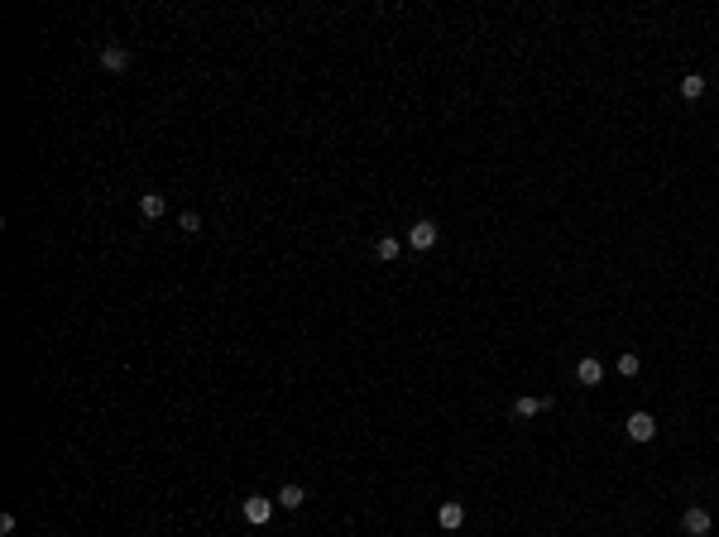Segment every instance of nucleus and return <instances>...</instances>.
Segmentation results:
<instances>
[{
  "label": "nucleus",
  "mask_w": 719,
  "mask_h": 537,
  "mask_svg": "<svg viewBox=\"0 0 719 537\" xmlns=\"http://www.w3.org/2000/svg\"><path fill=\"white\" fill-rule=\"evenodd\" d=\"M240 513H245V523H254V528H264L268 518H273V499H264V494H250V499L240 504Z\"/></svg>",
  "instance_id": "1"
},
{
  "label": "nucleus",
  "mask_w": 719,
  "mask_h": 537,
  "mask_svg": "<svg viewBox=\"0 0 719 537\" xmlns=\"http://www.w3.org/2000/svg\"><path fill=\"white\" fill-rule=\"evenodd\" d=\"M302 499H307L302 484H283V489H278V504H283V509H302Z\"/></svg>",
  "instance_id": "10"
},
{
  "label": "nucleus",
  "mask_w": 719,
  "mask_h": 537,
  "mask_svg": "<svg viewBox=\"0 0 719 537\" xmlns=\"http://www.w3.org/2000/svg\"><path fill=\"white\" fill-rule=\"evenodd\" d=\"M408 245H413V250H432V245H436V221H413Z\"/></svg>",
  "instance_id": "4"
},
{
  "label": "nucleus",
  "mask_w": 719,
  "mask_h": 537,
  "mask_svg": "<svg viewBox=\"0 0 719 537\" xmlns=\"http://www.w3.org/2000/svg\"><path fill=\"white\" fill-rule=\"evenodd\" d=\"M638 370H642V360L633 355V350H623V355H618V375H623V379H633Z\"/></svg>",
  "instance_id": "13"
},
{
  "label": "nucleus",
  "mask_w": 719,
  "mask_h": 537,
  "mask_svg": "<svg viewBox=\"0 0 719 537\" xmlns=\"http://www.w3.org/2000/svg\"><path fill=\"white\" fill-rule=\"evenodd\" d=\"M576 379H581L585 389H595V384H604V365H600L595 355H585V360L576 365Z\"/></svg>",
  "instance_id": "5"
},
{
  "label": "nucleus",
  "mask_w": 719,
  "mask_h": 537,
  "mask_svg": "<svg viewBox=\"0 0 719 537\" xmlns=\"http://www.w3.org/2000/svg\"><path fill=\"white\" fill-rule=\"evenodd\" d=\"M101 67H106V72H125V67H130V53L115 48V44H106V48H101Z\"/></svg>",
  "instance_id": "8"
},
{
  "label": "nucleus",
  "mask_w": 719,
  "mask_h": 537,
  "mask_svg": "<svg viewBox=\"0 0 719 537\" xmlns=\"http://www.w3.org/2000/svg\"><path fill=\"white\" fill-rule=\"evenodd\" d=\"M163 212H168V197H163V192H144V197H139V216H144V221H159Z\"/></svg>",
  "instance_id": "7"
},
{
  "label": "nucleus",
  "mask_w": 719,
  "mask_h": 537,
  "mask_svg": "<svg viewBox=\"0 0 719 537\" xmlns=\"http://www.w3.org/2000/svg\"><path fill=\"white\" fill-rule=\"evenodd\" d=\"M623 432H628L633 441H652V436H657V418H652V413H633V418L623 422Z\"/></svg>",
  "instance_id": "3"
},
{
  "label": "nucleus",
  "mask_w": 719,
  "mask_h": 537,
  "mask_svg": "<svg viewBox=\"0 0 719 537\" xmlns=\"http://www.w3.org/2000/svg\"><path fill=\"white\" fill-rule=\"evenodd\" d=\"M436 523H441L446 533H455V528L465 523V504H455V499H446V504L436 509Z\"/></svg>",
  "instance_id": "6"
},
{
  "label": "nucleus",
  "mask_w": 719,
  "mask_h": 537,
  "mask_svg": "<svg viewBox=\"0 0 719 537\" xmlns=\"http://www.w3.org/2000/svg\"><path fill=\"white\" fill-rule=\"evenodd\" d=\"M542 408H552V399H528L523 394V399H513V418H537Z\"/></svg>",
  "instance_id": "9"
},
{
  "label": "nucleus",
  "mask_w": 719,
  "mask_h": 537,
  "mask_svg": "<svg viewBox=\"0 0 719 537\" xmlns=\"http://www.w3.org/2000/svg\"><path fill=\"white\" fill-rule=\"evenodd\" d=\"M399 250H403L399 235H379V240H374V254H379L384 264H389V259H399Z\"/></svg>",
  "instance_id": "11"
},
{
  "label": "nucleus",
  "mask_w": 719,
  "mask_h": 537,
  "mask_svg": "<svg viewBox=\"0 0 719 537\" xmlns=\"http://www.w3.org/2000/svg\"><path fill=\"white\" fill-rule=\"evenodd\" d=\"M710 523H715V518L700 509V504H691V509L681 513V533H686V537H705V533H710Z\"/></svg>",
  "instance_id": "2"
},
{
  "label": "nucleus",
  "mask_w": 719,
  "mask_h": 537,
  "mask_svg": "<svg viewBox=\"0 0 719 537\" xmlns=\"http://www.w3.org/2000/svg\"><path fill=\"white\" fill-rule=\"evenodd\" d=\"M681 96H686V101H700V96H705V77H700V72L681 77Z\"/></svg>",
  "instance_id": "12"
},
{
  "label": "nucleus",
  "mask_w": 719,
  "mask_h": 537,
  "mask_svg": "<svg viewBox=\"0 0 719 537\" xmlns=\"http://www.w3.org/2000/svg\"><path fill=\"white\" fill-rule=\"evenodd\" d=\"M202 231V216L197 212H183V235H197Z\"/></svg>",
  "instance_id": "14"
}]
</instances>
